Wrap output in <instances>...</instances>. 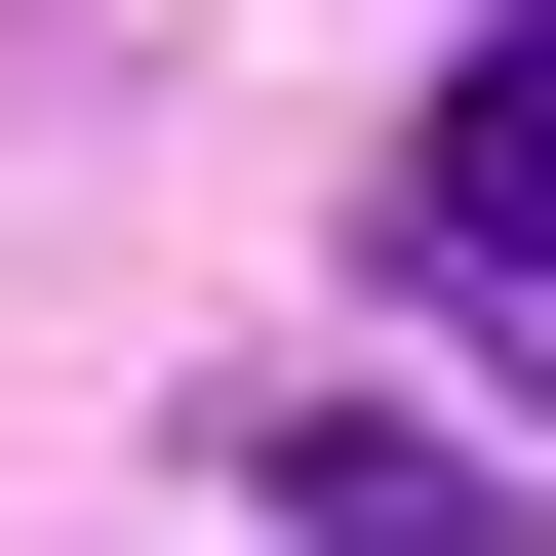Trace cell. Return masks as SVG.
I'll return each instance as SVG.
<instances>
[{
  "label": "cell",
  "mask_w": 556,
  "mask_h": 556,
  "mask_svg": "<svg viewBox=\"0 0 556 556\" xmlns=\"http://www.w3.org/2000/svg\"><path fill=\"white\" fill-rule=\"evenodd\" d=\"M278 517H318V556H517V517H477L438 438H278Z\"/></svg>",
  "instance_id": "obj_2"
},
{
  "label": "cell",
  "mask_w": 556,
  "mask_h": 556,
  "mask_svg": "<svg viewBox=\"0 0 556 556\" xmlns=\"http://www.w3.org/2000/svg\"><path fill=\"white\" fill-rule=\"evenodd\" d=\"M397 278H438L477 358H517V397H556V0H517V40H477V80H438V119H397Z\"/></svg>",
  "instance_id": "obj_1"
}]
</instances>
